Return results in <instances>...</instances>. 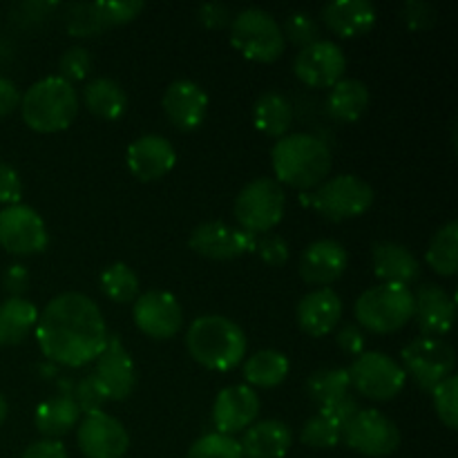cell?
Segmentation results:
<instances>
[{
    "mask_svg": "<svg viewBox=\"0 0 458 458\" xmlns=\"http://www.w3.org/2000/svg\"><path fill=\"white\" fill-rule=\"evenodd\" d=\"M34 331L45 358L72 369L97 360L110 335L98 304L76 291L49 300Z\"/></svg>",
    "mask_w": 458,
    "mask_h": 458,
    "instance_id": "obj_1",
    "label": "cell"
},
{
    "mask_svg": "<svg viewBox=\"0 0 458 458\" xmlns=\"http://www.w3.org/2000/svg\"><path fill=\"white\" fill-rule=\"evenodd\" d=\"M276 182L298 191L318 188L331 173V150L316 134L295 132L277 139L271 150Z\"/></svg>",
    "mask_w": 458,
    "mask_h": 458,
    "instance_id": "obj_2",
    "label": "cell"
},
{
    "mask_svg": "<svg viewBox=\"0 0 458 458\" xmlns=\"http://www.w3.org/2000/svg\"><path fill=\"white\" fill-rule=\"evenodd\" d=\"M191 358L210 371H231L244 360L246 335L237 322L224 316H199L186 334Z\"/></svg>",
    "mask_w": 458,
    "mask_h": 458,
    "instance_id": "obj_3",
    "label": "cell"
},
{
    "mask_svg": "<svg viewBox=\"0 0 458 458\" xmlns=\"http://www.w3.org/2000/svg\"><path fill=\"white\" fill-rule=\"evenodd\" d=\"M21 112L34 132H61L79 114V92L61 76H45L22 94Z\"/></svg>",
    "mask_w": 458,
    "mask_h": 458,
    "instance_id": "obj_4",
    "label": "cell"
},
{
    "mask_svg": "<svg viewBox=\"0 0 458 458\" xmlns=\"http://www.w3.org/2000/svg\"><path fill=\"white\" fill-rule=\"evenodd\" d=\"M353 313L358 325L371 334H394L414 320V293L410 286L380 282L356 300Z\"/></svg>",
    "mask_w": 458,
    "mask_h": 458,
    "instance_id": "obj_5",
    "label": "cell"
},
{
    "mask_svg": "<svg viewBox=\"0 0 458 458\" xmlns=\"http://www.w3.org/2000/svg\"><path fill=\"white\" fill-rule=\"evenodd\" d=\"M231 43L244 58L273 63L284 54V34L276 18L258 7L244 9L231 22Z\"/></svg>",
    "mask_w": 458,
    "mask_h": 458,
    "instance_id": "obj_6",
    "label": "cell"
},
{
    "mask_svg": "<svg viewBox=\"0 0 458 458\" xmlns=\"http://www.w3.org/2000/svg\"><path fill=\"white\" fill-rule=\"evenodd\" d=\"M286 210L284 188L271 177H259L246 183L235 199V219L242 231L268 233L282 222Z\"/></svg>",
    "mask_w": 458,
    "mask_h": 458,
    "instance_id": "obj_7",
    "label": "cell"
},
{
    "mask_svg": "<svg viewBox=\"0 0 458 458\" xmlns=\"http://www.w3.org/2000/svg\"><path fill=\"white\" fill-rule=\"evenodd\" d=\"M374 204V188L358 174L325 179L311 195V206L331 222L360 217Z\"/></svg>",
    "mask_w": 458,
    "mask_h": 458,
    "instance_id": "obj_8",
    "label": "cell"
},
{
    "mask_svg": "<svg viewBox=\"0 0 458 458\" xmlns=\"http://www.w3.org/2000/svg\"><path fill=\"white\" fill-rule=\"evenodd\" d=\"M349 380L358 394L369 401H392L403 392L407 374L401 362L383 352H365L353 358L349 367Z\"/></svg>",
    "mask_w": 458,
    "mask_h": 458,
    "instance_id": "obj_9",
    "label": "cell"
},
{
    "mask_svg": "<svg viewBox=\"0 0 458 458\" xmlns=\"http://www.w3.org/2000/svg\"><path fill=\"white\" fill-rule=\"evenodd\" d=\"M403 369L414 378L425 392H432L437 385L454 376L456 353L445 340L441 338H416L407 347H403Z\"/></svg>",
    "mask_w": 458,
    "mask_h": 458,
    "instance_id": "obj_10",
    "label": "cell"
},
{
    "mask_svg": "<svg viewBox=\"0 0 458 458\" xmlns=\"http://www.w3.org/2000/svg\"><path fill=\"white\" fill-rule=\"evenodd\" d=\"M343 443L369 458L394 454L401 445V429L378 410H358L343 429Z\"/></svg>",
    "mask_w": 458,
    "mask_h": 458,
    "instance_id": "obj_11",
    "label": "cell"
},
{
    "mask_svg": "<svg viewBox=\"0 0 458 458\" xmlns=\"http://www.w3.org/2000/svg\"><path fill=\"white\" fill-rule=\"evenodd\" d=\"M47 228L43 217L25 204H13L0 210V246L7 253L27 258L47 249Z\"/></svg>",
    "mask_w": 458,
    "mask_h": 458,
    "instance_id": "obj_12",
    "label": "cell"
},
{
    "mask_svg": "<svg viewBox=\"0 0 458 458\" xmlns=\"http://www.w3.org/2000/svg\"><path fill=\"white\" fill-rule=\"evenodd\" d=\"M89 376L106 403L125 401L134 392V385H137L134 362L119 335H107L106 349L97 358V367Z\"/></svg>",
    "mask_w": 458,
    "mask_h": 458,
    "instance_id": "obj_13",
    "label": "cell"
},
{
    "mask_svg": "<svg viewBox=\"0 0 458 458\" xmlns=\"http://www.w3.org/2000/svg\"><path fill=\"white\" fill-rule=\"evenodd\" d=\"M132 320L148 338L168 340L182 329L183 311L179 300L168 291H148L134 300Z\"/></svg>",
    "mask_w": 458,
    "mask_h": 458,
    "instance_id": "obj_14",
    "label": "cell"
},
{
    "mask_svg": "<svg viewBox=\"0 0 458 458\" xmlns=\"http://www.w3.org/2000/svg\"><path fill=\"white\" fill-rule=\"evenodd\" d=\"M76 441L85 458H123L130 447L123 423L106 411L85 414L76 429Z\"/></svg>",
    "mask_w": 458,
    "mask_h": 458,
    "instance_id": "obj_15",
    "label": "cell"
},
{
    "mask_svg": "<svg viewBox=\"0 0 458 458\" xmlns=\"http://www.w3.org/2000/svg\"><path fill=\"white\" fill-rule=\"evenodd\" d=\"M347 56L334 40H316L309 47L300 49L293 61V72L309 88H334L344 79Z\"/></svg>",
    "mask_w": 458,
    "mask_h": 458,
    "instance_id": "obj_16",
    "label": "cell"
},
{
    "mask_svg": "<svg viewBox=\"0 0 458 458\" xmlns=\"http://www.w3.org/2000/svg\"><path fill=\"white\" fill-rule=\"evenodd\" d=\"M141 0H98L89 4H74L70 9L67 31L72 36H97L114 25H125L143 12Z\"/></svg>",
    "mask_w": 458,
    "mask_h": 458,
    "instance_id": "obj_17",
    "label": "cell"
},
{
    "mask_svg": "<svg viewBox=\"0 0 458 458\" xmlns=\"http://www.w3.org/2000/svg\"><path fill=\"white\" fill-rule=\"evenodd\" d=\"M262 403L258 392L249 385H231L222 389L213 403V425L217 434L233 437L237 432H244L258 420Z\"/></svg>",
    "mask_w": 458,
    "mask_h": 458,
    "instance_id": "obj_18",
    "label": "cell"
},
{
    "mask_svg": "<svg viewBox=\"0 0 458 458\" xmlns=\"http://www.w3.org/2000/svg\"><path fill=\"white\" fill-rule=\"evenodd\" d=\"M188 246L201 258L235 259L255 249V235L224 222H206L191 233Z\"/></svg>",
    "mask_w": 458,
    "mask_h": 458,
    "instance_id": "obj_19",
    "label": "cell"
},
{
    "mask_svg": "<svg viewBox=\"0 0 458 458\" xmlns=\"http://www.w3.org/2000/svg\"><path fill=\"white\" fill-rule=\"evenodd\" d=\"M161 106L174 128L182 132H192L204 123L208 112V94L195 81L177 79L165 88Z\"/></svg>",
    "mask_w": 458,
    "mask_h": 458,
    "instance_id": "obj_20",
    "label": "cell"
},
{
    "mask_svg": "<svg viewBox=\"0 0 458 458\" xmlns=\"http://www.w3.org/2000/svg\"><path fill=\"white\" fill-rule=\"evenodd\" d=\"M360 410L356 398L349 396L340 398V401L331 403V405L320 407L318 414L304 423L300 441L307 447H316V450H329L343 441V429L344 425L352 420V416Z\"/></svg>",
    "mask_w": 458,
    "mask_h": 458,
    "instance_id": "obj_21",
    "label": "cell"
},
{
    "mask_svg": "<svg viewBox=\"0 0 458 458\" xmlns=\"http://www.w3.org/2000/svg\"><path fill=\"white\" fill-rule=\"evenodd\" d=\"M349 267V253L340 242L318 240L304 249L300 258V276L307 284H316L327 289L335 280L344 276Z\"/></svg>",
    "mask_w": 458,
    "mask_h": 458,
    "instance_id": "obj_22",
    "label": "cell"
},
{
    "mask_svg": "<svg viewBox=\"0 0 458 458\" xmlns=\"http://www.w3.org/2000/svg\"><path fill=\"white\" fill-rule=\"evenodd\" d=\"M177 164L173 143L161 134H143L128 148V168L139 182H157Z\"/></svg>",
    "mask_w": 458,
    "mask_h": 458,
    "instance_id": "obj_23",
    "label": "cell"
},
{
    "mask_svg": "<svg viewBox=\"0 0 458 458\" xmlns=\"http://www.w3.org/2000/svg\"><path fill=\"white\" fill-rule=\"evenodd\" d=\"M414 320L423 338H445L454 325V298L438 284H423L414 293Z\"/></svg>",
    "mask_w": 458,
    "mask_h": 458,
    "instance_id": "obj_24",
    "label": "cell"
},
{
    "mask_svg": "<svg viewBox=\"0 0 458 458\" xmlns=\"http://www.w3.org/2000/svg\"><path fill=\"white\" fill-rule=\"evenodd\" d=\"M298 325L313 338L329 335L343 318V300L334 289H313L304 295L295 309Z\"/></svg>",
    "mask_w": 458,
    "mask_h": 458,
    "instance_id": "obj_25",
    "label": "cell"
},
{
    "mask_svg": "<svg viewBox=\"0 0 458 458\" xmlns=\"http://www.w3.org/2000/svg\"><path fill=\"white\" fill-rule=\"evenodd\" d=\"M376 7L369 0H331L322 9V21L340 38H358L374 30Z\"/></svg>",
    "mask_w": 458,
    "mask_h": 458,
    "instance_id": "obj_26",
    "label": "cell"
},
{
    "mask_svg": "<svg viewBox=\"0 0 458 458\" xmlns=\"http://www.w3.org/2000/svg\"><path fill=\"white\" fill-rule=\"evenodd\" d=\"M371 267H374V276L385 284L410 286L420 276L419 259L407 246L396 244V242L376 244L371 253Z\"/></svg>",
    "mask_w": 458,
    "mask_h": 458,
    "instance_id": "obj_27",
    "label": "cell"
},
{
    "mask_svg": "<svg viewBox=\"0 0 458 458\" xmlns=\"http://www.w3.org/2000/svg\"><path fill=\"white\" fill-rule=\"evenodd\" d=\"M293 445V432L276 419L253 423L244 432L240 447L246 458H284Z\"/></svg>",
    "mask_w": 458,
    "mask_h": 458,
    "instance_id": "obj_28",
    "label": "cell"
},
{
    "mask_svg": "<svg viewBox=\"0 0 458 458\" xmlns=\"http://www.w3.org/2000/svg\"><path fill=\"white\" fill-rule=\"evenodd\" d=\"M81 423V410L70 394H61L36 407L34 425L45 438L56 441Z\"/></svg>",
    "mask_w": 458,
    "mask_h": 458,
    "instance_id": "obj_29",
    "label": "cell"
},
{
    "mask_svg": "<svg viewBox=\"0 0 458 458\" xmlns=\"http://www.w3.org/2000/svg\"><path fill=\"white\" fill-rule=\"evenodd\" d=\"M371 101L369 88L358 79H340L327 97V112L340 123H356Z\"/></svg>",
    "mask_w": 458,
    "mask_h": 458,
    "instance_id": "obj_30",
    "label": "cell"
},
{
    "mask_svg": "<svg viewBox=\"0 0 458 458\" xmlns=\"http://www.w3.org/2000/svg\"><path fill=\"white\" fill-rule=\"evenodd\" d=\"M38 309L25 298H7L0 304V347H16L36 329Z\"/></svg>",
    "mask_w": 458,
    "mask_h": 458,
    "instance_id": "obj_31",
    "label": "cell"
},
{
    "mask_svg": "<svg viewBox=\"0 0 458 458\" xmlns=\"http://www.w3.org/2000/svg\"><path fill=\"white\" fill-rule=\"evenodd\" d=\"M83 103L97 119L116 121L128 110V94L114 79L98 76L85 85Z\"/></svg>",
    "mask_w": 458,
    "mask_h": 458,
    "instance_id": "obj_32",
    "label": "cell"
},
{
    "mask_svg": "<svg viewBox=\"0 0 458 458\" xmlns=\"http://www.w3.org/2000/svg\"><path fill=\"white\" fill-rule=\"evenodd\" d=\"M253 121L259 132H264L267 137L282 139L286 137L291 123H293V106L284 94L276 92V89L264 92L253 106Z\"/></svg>",
    "mask_w": 458,
    "mask_h": 458,
    "instance_id": "obj_33",
    "label": "cell"
},
{
    "mask_svg": "<svg viewBox=\"0 0 458 458\" xmlns=\"http://www.w3.org/2000/svg\"><path fill=\"white\" fill-rule=\"evenodd\" d=\"M289 358L276 349H264V352L253 353L244 362V378L253 387L273 389L282 385L289 376Z\"/></svg>",
    "mask_w": 458,
    "mask_h": 458,
    "instance_id": "obj_34",
    "label": "cell"
},
{
    "mask_svg": "<svg viewBox=\"0 0 458 458\" xmlns=\"http://www.w3.org/2000/svg\"><path fill=\"white\" fill-rule=\"evenodd\" d=\"M349 389H352V380L344 367H325V369L313 371L307 380L309 398L320 407L349 396Z\"/></svg>",
    "mask_w": 458,
    "mask_h": 458,
    "instance_id": "obj_35",
    "label": "cell"
},
{
    "mask_svg": "<svg viewBox=\"0 0 458 458\" xmlns=\"http://www.w3.org/2000/svg\"><path fill=\"white\" fill-rule=\"evenodd\" d=\"M429 268L443 277L456 276L458 271V222H447L437 235L432 237L425 253Z\"/></svg>",
    "mask_w": 458,
    "mask_h": 458,
    "instance_id": "obj_36",
    "label": "cell"
},
{
    "mask_svg": "<svg viewBox=\"0 0 458 458\" xmlns=\"http://www.w3.org/2000/svg\"><path fill=\"white\" fill-rule=\"evenodd\" d=\"M139 277L128 264H110L101 273V291L116 304H130L139 298Z\"/></svg>",
    "mask_w": 458,
    "mask_h": 458,
    "instance_id": "obj_37",
    "label": "cell"
},
{
    "mask_svg": "<svg viewBox=\"0 0 458 458\" xmlns=\"http://www.w3.org/2000/svg\"><path fill=\"white\" fill-rule=\"evenodd\" d=\"M188 458H244V454H242L240 441L226 434L210 432L192 443Z\"/></svg>",
    "mask_w": 458,
    "mask_h": 458,
    "instance_id": "obj_38",
    "label": "cell"
},
{
    "mask_svg": "<svg viewBox=\"0 0 458 458\" xmlns=\"http://www.w3.org/2000/svg\"><path fill=\"white\" fill-rule=\"evenodd\" d=\"M456 392H458V378L450 376V378L443 380L441 385L432 389V401L434 410H437L438 419L445 425L447 429L458 428V403H456Z\"/></svg>",
    "mask_w": 458,
    "mask_h": 458,
    "instance_id": "obj_39",
    "label": "cell"
},
{
    "mask_svg": "<svg viewBox=\"0 0 458 458\" xmlns=\"http://www.w3.org/2000/svg\"><path fill=\"white\" fill-rule=\"evenodd\" d=\"M282 34H284V40H289V43L300 45V47H309L311 43L320 40L318 38L320 36V27L313 21V16L298 12L286 18L284 27H282Z\"/></svg>",
    "mask_w": 458,
    "mask_h": 458,
    "instance_id": "obj_40",
    "label": "cell"
},
{
    "mask_svg": "<svg viewBox=\"0 0 458 458\" xmlns=\"http://www.w3.org/2000/svg\"><path fill=\"white\" fill-rule=\"evenodd\" d=\"M92 70V56L85 47H70L58 61V72H61V79H65L67 83H74V81H83L85 76Z\"/></svg>",
    "mask_w": 458,
    "mask_h": 458,
    "instance_id": "obj_41",
    "label": "cell"
},
{
    "mask_svg": "<svg viewBox=\"0 0 458 458\" xmlns=\"http://www.w3.org/2000/svg\"><path fill=\"white\" fill-rule=\"evenodd\" d=\"M253 250L268 267H284L289 262V244L284 242V237L273 235V233L262 235V240H255Z\"/></svg>",
    "mask_w": 458,
    "mask_h": 458,
    "instance_id": "obj_42",
    "label": "cell"
},
{
    "mask_svg": "<svg viewBox=\"0 0 458 458\" xmlns=\"http://www.w3.org/2000/svg\"><path fill=\"white\" fill-rule=\"evenodd\" d=\"M74 403L79 405L81 414H94V411H101V407L106 405V398L101 396V392H98V387L94 385L92 376H85L83 380H79L76 383V389H74Z\"/></svg>",
    "mask_w": 458,
    "mask_h": 458,
    "instance_id": "obj_43",
    "label": "cell"
},
{
    "mask_svg": "<svg viewBox=\"0 0 458 458\" xmlns=\"http://www.w3.org/2000/svg\"><path fill=\"white\" fill-rule=\"evenodd\" d=\"M22 195L21 174L7 164H0V204H18Z\"/></svg>",
    "mask_w": 458,
    "mask_h": 458,
    "instance_id": "obj_44",
    "label": "cell"
},
{
    "mask_svg": "<svg viewBox=\"0 0 458 458\" xmlns=\"http://www.w3.org/2000/svg\"><path fill=\"white\" fill-rule=\"evenodd\" d=\"M403 21L411 27V30H428L434 22V9L428 3L420 0H411L403 7Z\"/></svg>",
    "mask_w": 458,
    "mask_h": 458,
    "instance_id": "obj_45",
    "label": "cell"
},
{
    "mask_svg": "<svg viewBox=\"0 0 458 458\" xmlns=\"http://www.w3.org/2000/svg\"><path fill=\"white\" fill-rule=\"evenodd\" d=\"M335 340H338V347L347 356L358 358L360 353H365V334H362L358 325H344L338 331V335H335Z\"/></svg>",
    "mask_w": 458,
    "mask_h": 458,
    "instance_id": "obj_46",
    "label": "cell"
},
{
    "mask_svg": "<svg viewBox=\"0 0 458 458\" xmlns=\"http://www.w3.org/2000/svg\"><path fill=\"white\" fill-rule=\"evenodd\" d=\"M197 18L204 27L208 30H222L231 22V12H228L226 4L222 3H206L201 4L199 12H197Z\"/></svg>",
    "mask_w": 458,
    "mask_h": 458,
    "instance_id": "obj_47",
    "label": "cell"
},
{
    "mask_svg": "<svg viewBox=\"0 0 458 458\" xmlns=\"http://www.w3.org/2000/svg\"><path fill=\"white\" fill-rule=\"evenodd\" d=\"M3 284L4 291L9 293V298H22V293H25L27 286H30V273H27V268L22 267V264H13V267H9L7 271H4Z\"/></svg>",
    "mask_w": 458,
    "mask_h": 458,
    "instance_id": "obj_48",
    "label": "cell"
},
{
    "mask_svg": "<svg viewBox=\"0 0 458 458\" xmlns=\"http://www.w3.org/2000/svg\"><path fill=\"white\" fill-rule=\"evenodd\" d=\"M16 107H21V89L12 79L0 76V116L12 114Z\"/></svg>",
    "mask_w": 458,
    "mask_h": 458,
    "instance_id": "obj_49",
    "label": "cell"
},
{
    "mask_svg": "<svg viewBox=\"0 0 458 458\" xmlns=\"http://www.w3.org/2000/svg\"><path fill=\"white\" fill-rule=\"evenodd\" d=\"M21 458H67V450L61 441H49V438H43V441L27 447Z\"/></svg>",
    "mask_w": 458,
    "mask_h": 458,
    "instance_id": "obj_50",
    "label": "cell"
},
{
    "mask_svg": "<svg viewBox=\"0 0 458 458\" xmlns=\"http://www.w3.org/2000/svg\"><path fill=\"white\" fill-rule=\"evenodd\" d=\"M7 411H9V405H7V398L0 394V423H3L4 419H7Z\"/></svg>",
    "mask_w": 458,
    "mask_h": 458,
    "instance_id": "obj_51",
    "label": "cell"
}]
</instances>
